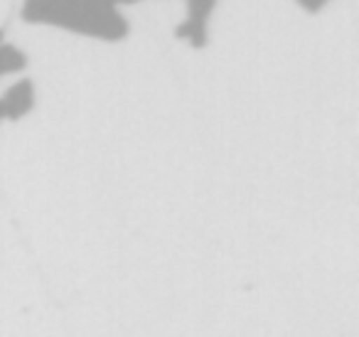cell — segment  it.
<instances>
[{"label":"cell","mask_w":359,"mask_h":337,"mask_svg":"<svg viewBox=\"0 0 359 337\" xmlns=\"http://www.w3.org/2000/svg\"><path fill=\"white\" fill-rule=\"evenodd\" d=\"M121 3L123 0H25L22 20L116 42L128 35V22L118 11Z\"/></svg>","instance_id":"6da1fadb"},{"label":"cell","mask_w":359,"mask_h":337,"mask_svg":"<svg viewBox=\"0 0 359 337\" xmlns=\"http://www.w3.org/2000/svg\"><path fill=\"white\" fill-rule=\"evenodd\" d=\"M187 20L175 27V35L180 40H187L192 47H205L207 42V22L215 11L217 0H185Z\"/></svg>","instance_id":"7a4b0ae2"},{"label":"cell","mask_w":359,"mask_h":337,"mask_svg":"<svg viewBox=\"0 0 359 337\" xmlns=\"http://www.w3.org/2000/svg\"><path fill=\"white\" fill-rule=\"evenodd\" d=\"M0 106L6 111V121H18L35 109V84L32 79H18L8 86V91L0 96Z\"/></svg>","instance_id":"3957f363"},{"label":"cell","mask_w":359,"mask_h":337,"mask_svg":"<svg viewBox=\"0 0 359 337\" xmlns=\"http://www.w3.org/2000/svg\"><path fill=\"white\" fill-rule=\"evenodd\" d=\"M295 3H298L305 13H320L325 6H327L330 0H295Z\"/></svg>","instance_id":"277c9868"},{"label":"cell","mask_w":359,"mask_h":337,"mask_svg":"<svg viewBox=\"0 0 359 337\" xmlns=\"http://www.w3.org/2000/svg\"><path fill=\"white\" fill-rule=\"evenodd\" d=\"M6 121V111H3V106H0V124Z\"/></svg>","instance_id":"5b68a950"},{"label":"cell","mask_w":359,"mask_h":337,"mask_svg":"<svg viewBox=\"0 0 359 337\" xmlns=\"http://www.w3.org/2000/svg\"><path fill=\"white\" fill-rule=\"evenodd\" d=\"M0 45H3V32H0Z\"/></svg>","instance_id":"8992f818"}]
</instances>
